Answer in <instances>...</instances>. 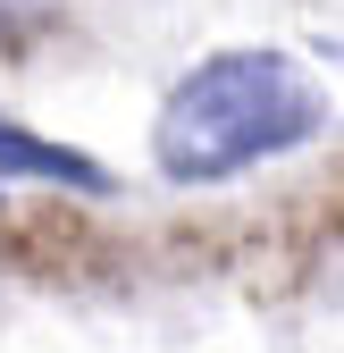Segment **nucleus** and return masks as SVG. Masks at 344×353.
<instances>
[{
	"label": "nucleus",
	"mask_w": 344,
	"mask_h": 353,
	"mask_svg": "<svg viewBox=\"0 0 344 353\" xmlns=\"http://www.w3.org/2000/svg\"><path fill=\"white\" fill-rule=\"evenodd\" d=\"M59 26V0H0V42H34Z\"/></svg>",
	"instance_id": "nucleus-3"
},
{
	"label": "nucleus",
	"mask_w": 344,
	"mask_h": 353,
	"mask_svg": "<svg viewBox=\"0 0 344 353\" xmlns=\"http://www.w3.org/2000/svg\"><path fill=\"white\" fill-rule=\"evenodd\" d=\"M319 126H327V93L303 59L219 51L168 84L160 126H151V160L177 185H227V176L261 168L277 152H303Z\"/></svg>",
	"instance_id": "nucleus-1"
},
{
	"label": "nucleus",
	"mask_w": 344,
	"mask_h": 353,
	"mask_svg": "<svg viewBox=\"0 0 344 353\" xmlns=\"http://www.w3.org/2000/svg\"><path fill=\"white\" fill-rule=\"evenodd\" d=\"M0 176H25V185H67V194H109V185H118L101 160L42 143L34 126H17V118H0Z\"/></svg>",
	"instance_id": "nucleus-2"
}]
</instances>
